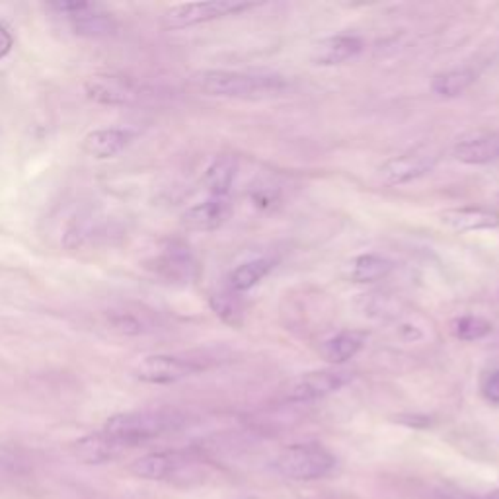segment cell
<instances>
[{"mask_svg":"<svg viewBox=\"0 0 499 499\" xmlns=\"http://www.w3.org/2000/svg\"><path fill=\"white\" fill-rule=\"evenodd\" d=\"M193 85L207 96L237 100L278 94L287 88V83L278 75H252L238 70H203L193 76Z\"/></svg>","mask_w":499,"mask_h":499,"instance_id":"obj_1","label":"cell"},{"mask_svg":"<svg viewBox=\"0 0 499 499\" xmlns=\"http://www.w3.org/2000/svg\"><path fill=\"white\" fill-rule=\"evenodd\" d=\"M181 423L183 417L178 412L139 410L109 417L101 431L129 449V447H137L145 441L157 439V437L168 431H174Z\"/></svg>","mask_w":499,"mask_h":499,"instance_id":"obj_2","label":"cell"},{"mask_svg":"<svg viewBox=\"0 0 499 499\" xmlns=\"http://www.w3.org/2000/svg\"><path fill=\"white\" fill-rule=\"evenodd\" d=\"M273 466L289 480L309 482L330 474L335 466V458L318 443H297L283 449L275 458Z\"/></svg>","mask_w":499,"mask_h":499,"instance_id":"obj_3","label":"cell"},{"mask_svg":"<svg viewBox=\"0 0 499 499\" xmlns=\"http://www.w3.org/2000/svg\"><path fill=\"white\" fill-rule=\"evenodd\" d=\"M207 369L205 359L191 355L157 353L147 355L133 366V376L149 384H172Z\"/></svg>","mask_w":499,"mask_h":499,"instance_id":"obj_4","label":"cell"},{"mask_svg":"<svg viewBox=\"0 0 499 499\" xmlns=\"http://www.w3.org/2000/svg\"><path fill=\"white\" fill-rule=\"evenodd\" d=\"M256 6L258 3H246V0H205V3L176 4L166 10L162 24L166 29H183L211 22V20L234 16Z\"/></svg>","mask_w":499,"mask_h":499,"instance_id":"obj_5","label":"cell"},{"mask_svg":"<svg viewBox=\"0 0 499 499\" xmlns=\"http://www.w3.org/2000/svg\"><path fill=\"white\" fill-rule=\"evenodd\" d=\"M353 373L345 369H320L299 374L285 389L287 402H312L342 390L353 381Z\"/></svg>","mask_w":499,"mask_h":499,"instance_id":"obj_6","label":"cell"},{"mask_svg":"<svg viewBox=\"0 0 499 499\" xmlns=\"http://www.w3.org/2000/svg\"><path fill=\"white\" fill-rule=\"evenodd\" d=\"M439 162V152L431 147H417L398 157H392L379 168V176L386 186H402L414 180H420Z\"/></svg>","mask_w":499,"mask_h":499,"instance_id":"obj_7","label":"cell"},{"mask_svg":"<svg viewBox=\"0 0 499 499\" xmlns=\"http://www.w3.org/2000/svg\"><path fill=\"white\" fill-rule=\"evenodd\" d=\"M230 215L232 205L229 197H209L183 211L181 225L191 232H211L225 225Z\"/></svg>","mask_w":499,"mask_h":499,"instance_id":"obj_8","label":"cell"},{"mask_svg":"<svg viewBox=\"0 0 499 499\" xmlns=\"http://www.w3.org/2000/svg\"><path fill=\"white\" fill-rule=\"evenodd\" d=\"M363 51V39L353 34H338L322 39L312 49L310 60L318 67L343 65L355 59Z\"/></svg>","mask_w":499,"mask_h":499,"instance_id":"obj_9","label":"cell"},{"mask_svg":"<svg viewBox=\"0 0 499 499\" xmlns=\"http://www.w3.org/2000/svg\"><path fill=\"white\" fill-rule=\"evenodd\" d=\"M135 139L133 129L125 127H108V129H96L88 133L83 141V150L88 157L106 160L121 155L131 142Z\"/></svg>","mask_w":499,"mask_h":499,"instance_id":"obj_10","label":"cell"},{"mask_svg":"<svg viewBox=\"0 0 499 499\" xmlns=\"http://www.w3.org/2000/svg\"><path fill=\"white\" fill-rule=\"evenodd\" d=\"M453 157L468 166H482L499 160V133H471L456 141Z\"/></svg>","mask_w":499,"mask_h":499,"instance_id":"obj_11","label":"cell"},{"mask_svg":"<svg viewBox=\"0 0 499 499\" xmlns=\"http://www.w3.org/2000/svg\"><path fill=\"white\" fill-rule=\"evenodd\" d=\"M441 222L455 232H478L499 229V211L487 207H456L443 211Z\"/></svg>","mask_w":499,"mask_h":499,"instance_id":"obj_12","label":"cell"},{"mask_svg":"<svg viewBox=\"0 0 499 499\" xmlns=\"http://www.w3.org/2000/svg\"><path fill=\"white\" fill-rule=\"evenodd\" d=\"M394 270V262L381 254H361L351 258L343 266V278L351 283H374L389 278Z\"/></svg>","mask_w":499,"mask_h":499,"instance_id":"obj_13","label":"cell"},{"mask_svg":"<svg viewBox=\"0 0 499 499\" xmlns=\"http://www.w3.org/2000/svg\"><path fill=\"white\" fill-rule=\"evenodd\" d=\"M125 451L124 445H119L116 439H111L104 431L83 437L73 445V453L80 463L86 464H101L114 461L116 456Z\"/></svg>","mask_w":499,"mask_h":499,"instance_id":"obj_14","label":"cell"},{"mask_svg":"<svg viewBox=\"0 0 499 499\" xmlns=\"http://www.w3.org/2000/svg\"><path fill=\"white\" fill-rule=\"evenodd\" d=\"M104 326L109 334L129 338V335H141L152 330V320L149 312H142L131 304H121V307L106 312Z\"/></svg>","mask_w":499,"mask_h":499,"instance_id":"obj_15","label":"cell"},{"mask_svg":"<svg viewBox=\"0 0 499 499\" xmlns=\"http://www.w3.org/2000/svg\"><path fill=\"white\" fill-rule=\"evenodd\" d=\"M68 20L75 32L85 37H109L117 32L116 18L104 12L96 3H90L85 10H80L78 14L70 16Z\"/></svg>","mask_w":499,"mask_h":499,"instance_id":"obj_16","label":"cell"},{"mask_svg":"<svg viewBox=\"0 0 499 499\" xmlns=\"http://www.w3.org/2000/svg\"><path fill=\"white\" fill-rule=\"evenodd\" d=\"M86 94L100 104H127L133 98V86L121 76H92L86 83Z\"/></svg>","mask_w":499,"mask_h":499,"instance_id":"obj_17","label":"cell"},{"mask_svg":"<svg viewBox=\"0 0 499 499\" xmlns=\"http://www.w3.org/2000/svg\"><path fill=\"white\" fill-rule=\"evenodd\" d=\"M181 464V456L176 453H152L141 456L129 466L133 476L142 480H165V478L174 474Z\"/></svg>","mask_w":499,"mask_h":499,"instance_id":"obj_18","label":"cell"},{"mask_svg":"<svg viewBox=\"0 0 499 499\" xmlns=\"http://www.w3.org/2000/svg\"><path fill=\"white\" fill-rule=\"evenodd\" d=\"M237 170L238 162L230 155H221L211 162L209 168L205 170V176H203V183H205L211 197L229 196L234 178H237Z\"/></svg>","mask_w":499,"mask_h":499,"instance_id":"obj_19","label":"cell"},{"mask_svg":"<svg viewBox=\"0 0 499 499\" xmlns=\"http://www.w3.org/2000/svg\"><path fill=\"white\" fill-rule=\"evenodd\" d=\"M363 343H365V334L340 332L338 335H334V338L326 340L320 345V355L332 365H342L355 358V355L361 351Z\"/></svg>","mask_w":499,"mask_h":499,"instance_id":"obj_20","label":"cell"},{"mask_svg":"<svg viewBox=\"0 0 499 499\" xmlns=\"http://www.w3.org/2000/svg\"><path fill=\"white\" fill-rule=\"evenodd\" d=\"M273 268H275V262L270 258H258L240 263V266L230 273L229 281L232 291H238V293L250 291L252 287H256L263 278H268Z\"/></svg>","mask_w":499,"mask_h":499,"instance_id":"obj_21","label":"cell"},{"mask_svg":"<svg viewBox=\"0 0 499 499\" xmlns=\"http://www.w3.org/2000/svg\"><path fill=\"white\" fill-rule=\"evenodd\" d=\"M476 73L472 68H453L437 75L431 80V90L441 98H456L474 85Z\"/></svg>","mask_w":499,"mask_h":499,"instance_id":"obj_22","label":"cell"},{"mask_svg":"<svg viewBox=\"0 0 499 499\" xmlns=\"http://www.w3.org/2000/svg\"><path fill=\"white\" fill-rule=\"evenodd\" d=\"M158 271H162L170 279H186L189 278V271L193 268V262L188 248L183 246H170L165 254L157 260Z\"/></svg>","mask_w":499,"mask_h":499,"instance_id":"obj_23","label":"cell"},{"mask_svg":"<svg viewBox=\"0 0 499 499\" xmlns=\"http://www.w3.org/2000/svg\"><path fill=\"white\" fill-rule=\"evenodd\" d=\"M492 330H494L492 322H487L482 317H474V314H466V317H461L453 322L455 338L463 342L482 340L486 335H490Z\"/></svg>","mask_w":499,"mask_h":499,"instance_id":"obj_24","label":"cell"},{"mask_svg":"<svg viewBox=\"0 0 499 499\" xmlns=\"http://www.w3.org/2000/svg\"><path fill=\"white\" fill-rule=\"evenodd\" d=\"M209 304L222 322H227L230 326H238L242 322V309L240 304L232 299V294L229 293L211 294Z\"/></svg>","mask_w":499,"mask_h":499,"instance_id":"obj_25","label":"cell"},{"mask_svg":"<svg viewBox=\"0 0 499 499\" xmlns=\"http://www.w3.org/2000/svg\"><path fill=\"white\" fill-rule=\"evenodd\" d=\"M482 392L487 400L499 404V369L486 376L482 384Z\"/></svg>","mask_w":499,"mask_h":499,"instance_id":"obj_26","label":"cell"},{"mask_svg":"<svg viewBox=\"0 0 499 499\" xmlns=\"http://www.w3.org/2000/svg\"><path fill=\"white\" fill-rule=\"evenodd\" d=\"M14 37L8 32V28L0 24V59H4L12 51Z\"/></svg>","mask_w":499,"mask_h":499,"instance_id":"obj_27","label":"cell"},{"mask_svg":"<svg viewBox=\"0 0 499 499\" xmlns=\"http://www.w3.org/2000/svg\"><path fill=\"white\" fill-rule=\"evenodd\" d=\"M487 499H499V490H495V492H494L490 497H487Z\"/></svg>","mask_w":499,"mask_h":499,"instance_id":"obj_28","label":"cell"},{"mask_svg":"<svg viewBox=\"0 0 499 499\" xmlns=\"http://www.w3.org/2000/svg\"><path fill=\"white\" fill-rule=\"evenodd\" d=\"M497 205H499V193H497Z\"/></svg>","mask_w":499,"mask_h":499,"instance_id":"obj_29","label":"cell"}]
</instances>
